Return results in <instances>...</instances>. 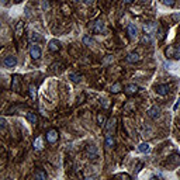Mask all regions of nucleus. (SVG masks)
Here are the masks:
<instances>
[{"mask_svg":"<svg viewBox=\"0 0 180 180\" xmlns=\"http://www.w3.org/2000/svg\"><path fill=\"white\" fill-rule=\"evenodd\" d=\"M141 2H147V0H141Z\"/></svg>","mask_w":180,"mask_h":180,"instance_id":"a19ab883","label":"nucleus"},{"mask_svg":"<svg viewBox=\"0 0 180 180\" xmlns=\"http://www.w3.org/2000/svg\"><path fill=\"white\" fill-rule=\"evenodd\" d=\"M116 122H117V120H116V118H113V120H111V121L108 122V124H107V127H106V128H107V131L110 132L111 130H114V127H116Z\"/></svg>","mask_w":180,"mask_h":180,"instance_id":"cd10ccee","label":"nucleus"},{"mask_svg":"<svg viewBox=\"0 0 180 180\" xmlns=\"http://www.w3.org/2000/svg\"><path fill=\"white\" fill-rule=\"evenodd\" d=\"M174 59H180V44L176 45V49H174Z\"/></svg>","mask_w":180,"mask_h":180,"instance_id":"2f4dec72","label":"nucleus"},{"mask_svg":"<svg viewBox=\"0 0 180 180\" xmlns=\"http://www.w3.org/2000/svg\"><path fill=\"white\" fill-rule=\"evenodd\" d=\"M45 139L48 141L49 143H55L56 141L59 139V135H58V131L56 130H49L45 135Z\"/></svg>","mask_w":180,"mask_h":180,"instance_id":"f03ea898","label":"nucleus"},{"mask_svg":"<svg viewBox=\"0 0 180 180\" xmlns=\"http://www.w3.org/2000/svg\"><path fill=\"white\" fill-rule=\"evenodd\" d=\"M30 56L34 59V61H38V59L41 58V49L38 45H35V44H33V45L30 46Z\"/></svg>","mask_w":180,"mask_h":180,"instance_id":"f257e3e1","label":"nucleus"},{"mask_svg":"<svg viewBox=\"0 0 180 180\" xmlns=\"http://www.w3.org/2000/svg\"><path fill=\"white\" fill-rule=\"evenodd\" d=\"M41 6H42V10L44 11H48L49 9H51V4H49L48 0H42V3H41Z\"/></svg>","mask_w":180,"mask_h":180,"instance_id":"c85d7f7f","label":"nucleus"},{"mask_svg":"<svg viewBox=\"0 0 180 180\" xmlns=\"http://www.w3.org/2000/svg\"><path fill=\"white\" fill-rule=\"evenodd\" d=\"M19 85H20V77L15 75L11 79V90H19Z\"/></svg>","mask_w":180,"mask_h":180,"instance_id":"f3484780","label":"nucleus"},{"mask_svg":"<svg viewBox=\"0 0 180 180\" xmlns=\"http://www.w3.org/2000/svg\"><path fill=\"white\" fill-rule=\"evenodd\" d=\"M34 179L35 180H45L46 179V173L44 170H37L34 173Z\"/></svg>","mask_w":180,"mask_h":180,"instance_id":"a211bd4d","label":"nucleus"},{"mask_svg":"<svg viewBox=\"0 0 180 180\" xmlns=\"http://www.w3.org/2000/svg\"><path fill=\"white\" fill-rule=\"evenodd\" d=\"M97 122H99V125H106L107 117L104 116V114H99V116H97Z\"/></svg>","mask_w":180,"mask_h":180,"instance_id":"bb28decb","label":"nucleus"},{"mask_svg":"<svg viewBox=\"0 0 180 180\" xmlns=\"http://www.w3.org/2000/svg\"><path fill=\"white\" fill-rule=\"evenodd\" d=\"M23 30H24V21H19L17 23V27H15V35L20 37L23 34Z\"/></svg>","mask_w":180,"mask_h":180,"instance_id":"412c9836","label":"nucleus"},{"mask_svg":"<svg viewBox=\"0 0 180 180\" xmlns=\"http://www.w3.org/2000/svg\"><path fill=\"white\" fill-rule=\"evenodd\" d=\"M179 38H180V35H179Z\"/></svg>","mask_w":180,"mask_h":180,"instance_id":"79ce46f5","label":"nucleus"},{"mask_svg":"<svg viewBox=\"0 0 180 180\" xmlns=\"http://www.w3.org/2000/svg\"><path fill=\"white\" fill-rule=\"evenodd\" d=\"M103 30H104V21L101 19L96 20L94 24H93V31H94V33H101Z\"/></svg>","mask_w":180,"mask_h":180,"instance_id":"9d476101","label":"nucleus"},{"mask_svg":"<svg viewBox=\"0 0 180 180\" xmlns=\"http://www.w3.org/2000/svg\"><path fill=\"white\" fill-rule=\"evenodd\" d=\"M34 149H37V151H41L42 149V137H38L37 139L34 141Z\"/></svg>","mask_w":180,"mask_h":180,"instance_id":"aec40b11","label":"nucleus"},{"mask_svg":"<svg viewBox=\"0 0 180 180\" xmlns=\"http://www.w3.org/2000/svg\"><path fill=\"white\" fill-rule=\"evenodd\" d=\"M28 92H30V97H31V99H33V100H34V101L37 100V89L34 87V86H33V85H31V86H30V87H28Z\"/></svg>","mask_w":180,"mask_h":180,"instance_id":"4be33fe9","label":"nucleus"},{"mask_svg":"<svg viewBox=\"0 0 180 180\" xmlns=\"http://www.w3.org/2000/svg\"><path fill=\"white\" fill-rule=\"evenodd\" d=\"M7 2H9V0H2V4L4 6V4H7Z\"/></svg>","mask_w":180,"mask_h":180,"instance_id":"e433bc0d","label":"nucleus"},{"mask_svg":"<svg viewBox=\"0 0 180 180\" xmlns=\"http://www.w3.org/2000/svg\"><path fill=\"white\" fill-rule=\"evenodd\" d=\"M169 163H172V165H179L180 163V156L179 155H172L170 158H169Z\"/></svg>","mask_w":180,"mask_h":180,"instance_id":"5701e85b","label":"nucleus"},{"mask_svg":"<svg viewBox=\"0 0 180 180\" xmlns=\"http://www.w3.org/2000/svg\"><path fill=\"white\" fill-rule=\"evenodd\" d=\"M138 151H139V152H142V153L149 152V151H151L149 143H148V142H142V143H139V145H138Z\"/></svg>","mask_w":180,"mask_h":180,"instance_id":"4468645a","label":"nucleus"},{"mask_svg":"<svg viewBox=\"0 0 180 180\" xmlns=\"http://www.w3.org/2000/svg\"><path fill=\"white\" fill-rule=\"evenodd\" d=\"M155 92L158 93L159 96H166L169 92H170V86L169 85H158L155 87Z\"/></svg>","mask_w":180,"mask_h":180,"instance_id":"7ed1b4c3","label":"nucleus"},{"mask_svg":"<svg viewBox=\"0 0 180 180\" xmlns=\"http://www.w3.org/2000/svg\"><path fill=\"white\" fill-rule=\"evenodd\" d=\"M142 42L143 44H151V35L149 34H145L142 37Z\"/></svg>","mask_w":180,"mask_h":180,"instance_id":"473e14b6","label":"nucleus"},{"mask_svg":"<svg viewBox=\"0 0 180 180\" xmlns=\"http://www.w3.org/2000/svg\"><path fill=\"white\" fill-rule=\"evenodd\" d=\"M69 77H70V80H72V82H75V83L80 82V79H82V76H80L79 73H75V72L69 73Z\"/></svg>","mask_w":180,"mask_h":180,"instance_id":"b1692460","label":"nucleus"},{"mask_svg":"<svg viewBox=\"0 0 180 180\" xmlns=\"http://www.w3.org/2000/svg\"><path fill=\"white\" fill-rule=\"evenodd\" d=\"M158 24L156 23H148V24L143 25V31H145V34H149V35H152L155 31H158Z\"/></svg>","mask_w":180,"mask_h":180,"instance_id":"423d86ee","label":"nucleus"},{"mask_svg":"<svg viewBox=\"0 0 180 180\" xmlns=\"http://www.w3.org/2000/svg\"><path fill=\"white\" fill-rule=\"evenodd\" d=\"M93 42H94V41H93V38L90 37V35H85V37H83V44H85L86 46L93 45Z\"/></svg>","mask_w":180,"mask_h":180,"instance_id":"a878e982","label":"nucleus"},{"mask_svg":"<svg viewBox=\"0 0 180 180\" xmlns=\"http://www.w3.org/2000/svg\"><path fill=\"white\" fill-rule=\"evenodd\" d=\"M120 92H121V83H120V82L114 83V85L111 86V93L116 94V93H120Z\"/></svg>","mask_w":180,"mask_h":180,"instance_id":"393cba45","label":"nucleus"},{"mask_svg":"<svg viewBox=\"0 0 180 180\" xmlns=\"http://www.w3.org/2000/svg\"><path fill=\"white\" fill-rule=\"evenodd\" d=\"M127 62H128V64H135V62H139V55H138L137 52H131V54H128V55H127Z\"/></svg>","mask_w":180,"mask_h":180,"instance_id":"f8f14e48","label":"nucleus"},{"mask_svg":"<svg viewBox=\"0 0 180 180\" xmlns=\"http://www.w3.org/2000/svg\"><path fill=\"white\" fill-rule=\"evenodd\" d=\"M114 143H116L114 138L111 137V135H106V141H104V145H106V148H113Z\"/></svg>","mask_w":180,"mask_h":180,"instance_id":"2eb2a0df","label":"nucleus"},{"mask_svg":"<svg viewBox=\"0 0 180 180\" xmlns=\"http://www.w3.org/2000/svg\"><path fill=\"white\" fill-rule=\"evenodd\" d=\"M117 176H118V177H125V179H130V177H131V176H128V174H125V173H118Z\"/></svg>","mask_w":180,"mask_h":180,"instance_id":"f704fd0d","label":"nucleus"},{"mask_svg":"<svg viewBox=\"0 0 180 180\" xmlns=\"http://www.w3.org/2000/svg\"><path fill=\"white\" fill-rule=\"evenodd\" d=\"M124 92L127 96H134V94H137V92H138V86L135 85V83H130V85H127L124 87Z\"/></svg>","mask_w":180,"mask_h":180,"instance_id":"20e7f679","label":"nucleus"},{"mask_svg":"<svg viewBox=\"0 0 180 180\" xmlns=\"http://www.w3.org/2000/svg\"><path fill=\"white\" fill-rule=\"evenodd\" d=\"M3 65L6 68H14L15 65H17V58H15L14 55L6 56V58H4V61H3Z\"/></svg>","mask_w":180,"mask_h":180,"instance_id":"39448f33","label":"nucleus"},{"mask_svg":"<svg viewBox=\"0 0 180 180\" xmlns=\"http://www.w3.org/2000/svg\"><path fill=\"white\" fill-rule=\"evenodd\" d=\"M27 120H28V122H30V124L35 125V124H37V121H38V117H37V114H35V113L28 111V113H27Z\"/></svg>","mask_w":180,"mask_h":180,"instance_id":"ddd939ff","label":"nucleus"},{"mask_svg":"<svg viewBox=\"0 0 180 180\" xmlns=\"http://www.w3.org/2000/svg\"><path fill=\"white\" fill-rule=\"evenodd\" d=\"M174 49H176V46H174V45H169L168 48H166L165 54H166L168 58H174Z\"/></svg>","mask_w":180,"mask_h":180,"instance_id":"6ab92c4d","label":"nucleus"},{"mask_svg":"<svg viewBox=\"0 0 180 180\" xmlns=\"http://www.w3.org/2000/svg\"><path fill=\"white\" fill-rule=\"evenodd\" d=\"M83 2H85V4H87V6L93 3V0H83Z\"/></svg>","mask_w":180,"mask_h":180,"instance_id":"c9c22d12","label":"nucleus"},{"mask_svg":"<svg viewBox=\"0 0 180 180\" xmlns=\"http://www.w3.org/2000/svg\"><path fill=\"white\" fill-rule=\"evenodd\" d=\"M148 116L151 117V118H158L159 116H160V108H159L158 106H152L148 110Z\"/></svg>","mask_w":180,"mask_h":180,"instance_id":"6e6552de","label":"nucleus"},{"mask_svg":"<svg viewBox=\"0 0 180 180\" xmlns=\"http://www.w3.org/2000/svg\"><path fill=\"white\" fill-rule=\"evenodd\" d=\"M87 153L89 156L92 159H94L96 156H97V148L94 147V145H90V147H87Z\"/></svg>","mask_w":180,"mask_h":180,"instance_id":"dca6fc26","label":"nucleus"},{"mask_svg":"<svg viewBox=\"0 0 180 180\" xmlns=\"http://www.w3.org/2000/svg\"><path fill=\"white\" fill-rule=\"evenodd\" d=\"M162 3L168 7H173L174 6V0H162Z\"/></svg>","mask_w":180,"mask_h":180,"instance_id":"7c9ffc66","label":"nucleus"},{"mask_svg":"<svg viewBox=\"0 0 180 180\" xmlns=\"http://www.w3.org/2000/svg\"><path fill=\"white\" fill-rule=\"evenodd\" d=\"M27 38H28V42H30V44H37V42H40V41L42 40L38 33H30Z\"/></svg>","mask_w":180,"mask_h":180,"instance_id":"1a4fd4ad","label":"nucleus"},{"mask_svg":"<svg viewBox=\"0 0 180 180\" xmlns=\"http://www.w3.org/2000/svg\"><path fill=\"white\" fill-rule=\"evenodd\" d=\"M0 127H2V130L6 128V120H4V117H2V118H0Z\"/></svg>","mask_w":180,"mask_h":180,"instance_id":"72a5a7b5","label":"nucleus"},{"mask_svg":"<svg viewBox=\"0 0 180 180\" xmlns=\"http://www.w3.org/2000/svg\"><path fill=\"white\" fill-rule=\"evenodd\" d=\"M14 2H15V3H20V2H21V0H14Z\"/></svg>","mask_w":180,"mask_h":180,"instance_id":"58836bf2","label":"nucleus"},{"mask_svg":"<svg viewBox=\"0 0 180 180\" xmlns=\"http://www.w3.org/2000/svg\"><path fill=\"white\" fill-rule=\"evenodd\" d=\"M48 49L51 52L59 51V49H61V42H59L58 40H51V41H49V44H48Z\"/></svg>","mask_w":180,"mask_h":180,"instance_id":"0eeeda50","label":"nucleus"},{"mask_svg":"<svg viewBox=\"0 0 180 180\" xmlns=\"http://www.w3.org/2000/svg\"><path fill=\"white\" fill-rule=\"evenodd\" d=\"M127 33H128V35H130V38H135L138 35V30H137V27H135V24H128V27H127Z\"/></svg>","mask_w":180,"mask_h":180,"instance_id":"9b49d317","label":"nucleus"},{"mask_svg":"<svg viewBox=\"0 0 180 180\" xmlns=\"http://www.w3.org/2000/svg\"><path fill=\"white\" fill-rule=\"evenodd\" d=\"M131 2H134V0H124V3H131Z\"/></svg>","mask_w":180,"mask_h":180,"instance_id":"4c0bfd02","label":"nucleus"},{"mask_svg":"<svg viewBox=\"0 0 180 180\" xmlns=\"http://www.w3.org/2000/svg\"><path fill=\"white\" fill-rule=\"evenodd\" d=\"M172 20H173L174 23H180V11L173 13V14H172Z\"/></svg>","mask_w":180,"mask_h":180,"instance_id":"c756f323","label":"nucleus"},{"mask_svg":"<svg viewBox=\"0 0 180 180\" xmlns=\"http://www.w3.org/2000/svg\"><path fill=\"white\" fill-rule=\"evenodd\" d=\"M73 2H75V3H77V2H80V0H73Z\"/></svg>","mask_w":180,"mask_h":180,"instance_id":"ea45409f","label":"nucleus"}]
</instances>
